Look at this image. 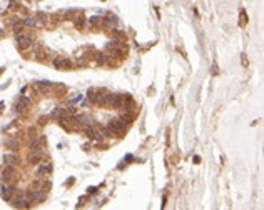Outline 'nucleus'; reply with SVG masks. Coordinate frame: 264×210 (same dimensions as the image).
I'll list each match as a JSON object with an SVG mask.
<instances>
[{
    "instance_id": "1",
    "label": "nucleus",
    "mask_w": 264,
    "mask_h": 210,
    "mask_svg": "<svg viewBox=\"0 0 264 210\" xmlns=\"http://www.w3.org/2000/svg\"><path fill=\"white\" fill-rule=\"evenodd\" d=\"M15 193H17V185L14 182H2V185H0V197L5 202H10Z\"/></svg>"
},
{
    "instance_id": "2",
    "label": "nucleus",
    "mask_w": 264,
    "mask_h": 210,
    "mask_svg": "<svg viewBox=\"0 0 264 210\" xmlns=\"http://www.w3.org/2000/svg\"><path fill=\"white\" fill-rule=\"evenodd\" d=\"M130 120H127L125 117H121V118H117V120H111L109 122V128H111L112 132H114V135H121V134H124V130L129 127Z\"/></svg>"
},
{
    "instance_id": "3",
    "label": "nucleus",
    "mask_w": 264,
    "mask_h": 210,
    "mask_svg": "<svg viewBox=\"0 0 264 210\" xmlns=\"http://www.w3.org/2000/svg\"><path fill=\"white\" fill-rule=\"evenodd\" d=\"M15 42H17V48L19 50H27L32 47V37L30 35H23V33H15Z\"/></svg>"
},
{
    "instance_id": "4",
    "label": "nucleus",
    "mask_w": 264,
    "mask_h": 210,
    "mask_svg": "<svg viewBox=\"0 0 264 210\" xmlns=\"http://www.w3.org/2000/svg\"><path fill=\"white\" fill-rule=\"evenodd\" d=\"M17 177V170L14 165H5L2 170V182H14Z\"/></svg>"
},
{
    "instance_id": "5",
    "label": "nucleus",
    "mask_w": 264,
    "mask_h": 210,
    "mask_svg": "<svg viewBox=\"0 0 264 210\" xmlns=\"http://www.w3.org/2000/svg\"><path fill=\"white\" fill-rule=\"evenodd\" d=\"M12 205L15 209H28V207L32 205V200H28L27 197H25V193H22V195H17L12 200Z\"/></svg>"
},
{
    "instance_id": "6",
    "label": "nucleus",
    "mask_w": 264,
    "mask_h": 210,
    "mask_svg": "<svg viewBox=\"0 0 264 210\" xmlns=\"http://www.w3.org/2000/svg\"><path fill=\"white\" fill-rule=\"evenodd\" d=\"M54 67L59 70H69L72 67V60L67 58V57H57L55 60H54Z\"/></svg>"
},
{
    "instance_id": "7",
    "label": "nucleus",
    "mask_w": 264,
    "mask_h": 210,
    "mask_svg": "<svg viewBox=\"0 0 264 210\" xmlns=\"http://www.w3.org/2000/svg\"><path fill=\"white\" fill-rule=\"evenodd\" d=\"M50 87H52L50 82H35V84H33V90H35L37 93H42V95L49 92Z\"/></svg>"
},
{
    "instance_id": "8",
    "label": "nucleus",
    "mask_w": 264,
    "mask_h": 210,
    "mask_svg": "<svg viewBox=\"0 0 264 210\" xmlns=\"http://www.w3.org/2000/svg\"><path fill=\"white\" fill-rule=\"evenodd\" d=\"M52 172V163L50 162H40L39 163V168H37V175L39 177H44L47 173Z\"/></svg>"
},
{
    "instance_id": "9",
    "label": "nucleus",
    "mask_w": 264,
    "mask_h": 210,
    "mask_svg": "<svg viewBox=\"0 0 264 210\" xmlns=\"http://www.w3.org/2000/svg\"><path fill=\"white\" fill-rule=\"evenodd\" d=\"M4 163L5 165H14L15 167V165H19L20 163V159L14 154V152H12V154H5L4 155Z\"/></svg>"
},
{
    "instance_id": "10",
    "label": "nucleus",
    "mask_w": 264,
    "mask_h": 210,
    "mask_svg": "<svg viewBox=\"0 0 264 210\" xmlns=\"http://www.w3.org/2000/svg\"><path fill=\"white\" fill-rule=\"evenodd\" d=\"M5 145H7V149L12 150V152H15V150L20 149V142L17 137H9V139L5 140Z\"/></svg>"
},
{
    "instance_id": "11",
    "label": "nucleus",
    "mask_w": 264,
    "mask_h": 210,
    "mask_svg": "<svg viewBox=\"0 0 264 210\" xmlns=\"http://www.w3.org/2000/svg\"><path fill=\"white\" fill-rule=\"evenodd\" d=\"M27 162L30 165H39L42 162V152H30L27 157Z\"/></svg>"
},
{
    "instance_id": "12",
    "label": "nucleus",
    "mask_w": 264,
    "mask_h": 210,
    "mask_svg": "<svg viewBox=\"0 0 264 210\" xmlns=\"http://www.w3.org/2000/svg\"><path fill=\"white\" fill-rule=\"evenodd\" d=\"M102 97H104V95H102L100 90H90V92H89V100L92 103H100L102 105Z\"/></svg>"
},
{
    "instance_id": "13",
    "label": "nucleus",
    "mask_w": 264,
    "mask_h": 210,
    "mask_svg": "<svg viewBox=\"0 0 264 210\" xmlns=\"http://www.w3.org/2000/svg\"><path fill=\"white\" fill-rule=\"evenodd\" d=\"M102 23H104V27L105 28H111L112 25H116L117 23V17L116 15H107L105 19H102Z\"/></svg>"
},
{
    "instance_id": "14",
    "label": "nucleus",
    "mask_w": 264,
    "mask_h": 210,
    "mask_svg": "<svg viewBox=\"0 0 264 210\" xmlns=\"http://www.w3.org/2000/svg\"><path fill=\"white\" fill-rule=\"evenodd\" d=\"M52 117L57 118V120H59V118H64V117H67V110H65V108H55V110L52 112Z\"/></svg>"
},
{
    "instance_id": "15",
    "label": "nucleus",
    "mask_w": 264,
    "mask_h": 210,
    "mask_svg": "<svg viewBox=\"0 0 264 210\" xmlns=\"http://www.w3.org/2000/svg\"><path fill=\"white\" fill-rule=\"evenodd\" d=\"M125 52H127V50H124V48H119V47H117V48H112V55L121 60V58H124V57H125Z\"/></svg>"
},
{
    "instance_id": "16",
    "label": "nucleus",
    "mask_w": 264,
    "mask_h": 210,
    "mask_svg": "<svg viewBox=\"0 0 264 210\" xmlns=\"http://www.w3.org/2000/svg\"><path fill=\"white\" fill-rule=\"evenodd\" d=\"M85 22H87V20H85V17H84V15H79V17H77V19L74 20V23H75V27L79 28H84V25H85Z\"/></svg>"
},
{
    "instance_id": "17",
    "label": "nucleus",
    "mask_w": 264,
    "mask_h": 210,
    "mask_svg": "<svg viewBox=\"0 0 264 210\" xmlns=\"http://www.w3.org/2000/svg\"><path fill=\"white\" fill-rule=\"evenodd\" d=\"M89 23H90L92 27H97V25H100V23H102V17H99V15H94V17H90V19H89Z\"/></svg>"
},
{
    "instance_id": "18",
    "label": "nucleus",
    "mask_w": 264,
    "mask_h": 210,
    "mask_svg": "<svg viewBox=\"0 0 264 210\" xmlns=\"http://www.w3.org/2000/svg\"><path fill=\"white\" fill-rule=\"evenodd\" d=\"M95 62H97L99 65H104V64H105L107 62V55H104V53H95Z\"/></svg>"
},
{
    "instance_id": "19",
    "label": "nucleus",
    "mask_w": 264,
    "mask_h": 210,
    "mask_svg": "<svg viewBox=\"0 0 264 210\" xmlns=\"http://www.w3.org/2000/svg\"><path fill=\"white\" fill-rule=\"evenodd\" d=\"M22 23H23V25H27V27H35V25H37V19H33V17H27Z\"/></svg>"
},
{
    "instance_id": "20",
    "label": "nucleus",
    "mask_w": 264,
    "mask_h": 210,
    "mask_svg": "<svg viewBox=\"0 0 264 210\" xmlns=\"http://www.w3.org/2000/svg\"><path fill=\"white\" fill-rule=\"evenodd\" d=\"M112 38H114V40H117V42H124L125 40V33L124 32H114V35H112Z\"/></svg>"
},
{
    "instance_id": "21",
    "label": "nucleus",
    "mask_w": 264,
    "mask_h": 210,
    "mask_svg": "<svg viewBox=\"0 0 264 210\" xmlns=\"http://www.w3.org/2000/svg\"><path fill=\"white\" fill-rule=\"evenodd\" d=\"M23 27H25V25L22 23V20H19L17 23H14V25H12V28H14V32H15V33H22Z\"/></svg>"
},
{
    "instance_id": "22",
    "label": "nucleus",
    "mask_w": 264,
    "mask_h": 210,
    "mask_svg": "<svg viewBox=\"0 0 264 210\" xmlns=\"http://www.w3.org/2000/svg\"><path fill=\"white\" fill-rule=\"evenodd\" d=\"M25 108H27V107L17 100V103H15V112H17V113H23V112H25Z\"/></svg>"
},
{
    "instance_id": "23",
    "label": "nucleus",
    "mask_w": 264,
    "mask_h": 210,
    "mask_svg": "<svg viewBox=\"0 0 264 210\" xmlns=\"http://www.w3.org/2000/svg\"><path fill=\"white\" fill-rule=\"evenodd\" d=\"M100 132H102V135H104V139H105V137H114V132H112L109 127H107V128H102Z\"/></svg>"
},
{
    "instance_id": "24",
    "label": "nucleus",
    "mask_w": 264,
    "mask_h": 210,
    "mask_svg": "<svg viewBox=\"0 0 264 210\" xmlns=\"http://www.w3.org/2000/svg\"><path fill=\"white\" fill-rule=\"evenodd\" d=\"M27 135H28V139H30V140L35 139V137H39V135H37V130H35V128H28V130H27Z\"/></svg>"
},
{
    "instance_id": "25",
    "label": "nucleus",
    "mask_w": 264,
    "mask_h": 210,
    "mask_svg": "<svg viewBox=\"0 0 264 210\" xmlns=\"http://www.w3.org/2000/svg\"><path fill=\"white\" fill-rule=\"evenodd\" d=\"M19 102H20V103H23L25 107H28V105H30V98H28V97H20V98H19Z\"/></svg>"
},
{
    "instance_id": "26",
    "label": "nucleus",
    "mask_w": 264,
    "mask_h": 210,
    "mask_svg": "<svg viewBox=\"0 0 264 210\" xmlns=\"http://www.w3.org/2000/svg\"><path fill=\"white\" fill-rule=\"evenodd\" d=\"M39 20H40V22H47V15H44V14H39Z\"/></svg>"
},
{
    "instance_id": "27",
    "label": "nucleus",
    "mask_w": 264,
    "mask_h": 210,
    "mask_svg": "<svg viewBox=\"0 0 264 210\" xmlns=\"http://www.w3.org/2000/svg\"><path fill=\"white\" fill-rule=\"evenodd\" d=\"M241 17H242V19H241V23H244V20H246V22H247V17H246V14H244V12H242V14H241Z\"/></svg>"
},
{
    "instance_id": "28",
    "label": "nucleus",
    "mask_w": 264,
    "mask_h": 210,
    "mask_svg": "<svg viewBox=\"0 0 264 210\" xmlns=\"http://www.w3.org/2000/svg\"><path fill=\"white\" fill-rule=\"evenodd\" d=\"M212 74H214V75L217 74V65H212Z\"/></svg>"
},
{
    "instance_id": "29",
    "label": "nucleus",
    "mask_w": 264,
    "mask_h": 210,
    "mask_svg": "<svg viewBox=\"0 0 264 210\" xmlns=\"http://www.w3.org/2000/svg\"><path fill=\"white\" fill-rule=\"evenodd\" d=\"M194 162H196V163L201 162V157H199V155H196V157H194Z\"/></svg>"
},
{
    "instance_id": "30",
    "label": "nucleus",
    "mask_w": 264,
    "mask_h": 210,
    "mask_svg": "<svg viewBox=\"0 0 264 210\" xmlns=\"http://www.w3.org/2000/svg\"><path fill=\"white\" fill-rule=\"evenodd\" d=\"M2 70H4V69H0V74H2Z\"/></svg>"
}]
</instances>
